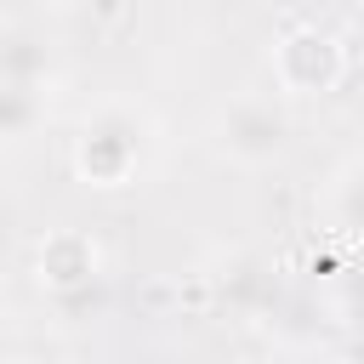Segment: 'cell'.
I'll return each instance as SVG.
<instances>
[{
  "instance_id": "cell-3",
  "label": "cell",
  "mask_w": 364,
  "mask_h": 364,
  "mask_svg": "<svg viewBox=\"0 0 364 364\" xmlns=\"http://www.w3.org/2000/svg\"><path fill=\"white\" fill-rule=\"evenodd\" d=\"M336 74H341V51H336L330 34L296 28L279 46V80H284V91H330Z\"/></svg>"
},
{
  "instance_id": "cell-1",
  "label": "cell",
  "mask_w": 364,
  "mask_h": 364,
  "mask_svg": "<svg viewBox=\"0 0 364 364\" xmlns=\"http://www.w3.org/2000/svg\"><path fill=\"white\" fill-rule=\"evenodd\" d=\"M136 159H142V119L131 108H102V114L85 119V131L74 142V165H80L85 182L114 188L136 171Z\"/></svg>"
},
{
  "instance_id": "cell-5",
  "label": "cell",
  "mask_w": 364,
  "mask_h": 364,
  "mask_svg": "<svg viewBox=\"0 0 364 364\" xmlns=\"http://www.w3.org/2000/svg\"><path fill=\"white\" fill-rule=\"evenodd\" d=\"M336 210H341V222H347L353 233H364V165L347 171V182H341V193H336Z\"/></svg>"
},
{
  "instance_id": "cell-2",
  "label": "cell",
  "mask_w": 364,
  "mask_h": 364,
  "mask_svg": "<svg viewBox=\"0 0 364 364\" xmlns=\"http://www.w3.org/2000/svg\"><path fill=\"white\" fill-rule=\"evenodd\" d=\"M284 114L267 102V97H239L228 114H222V148L233 159H273L284 148Z\"/></svg>"
},
{
  "instance_id": "cell-4",
  "label": "cell",
  "mask_w": 364,
  "mask_h": 364,
  "mask_svg": "<svg viewBox=\"0 0 364 364\" xmlns=\"http://www.w3.org/2000/svg\"><path fill=\"white\" fill-rule=\"evenodd\" d=\"M91 267H97V250H91L85 239H74V233H63V239H51V245L40 250V273H46V284H57V290L85 284Z\"/></svg>"
}]
</instances>
